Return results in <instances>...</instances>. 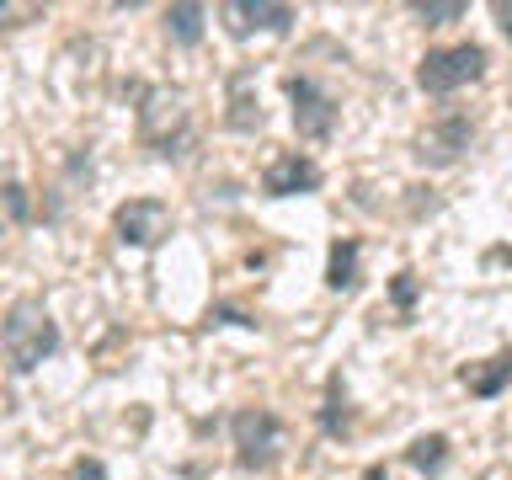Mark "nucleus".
I'll return each instance as SVG.
<instances>
[{
  "label": "nucleus",
  "mask_w": 512,
  "mask_h": 480,
  "mask_svg": "<svg viewBox=\"0 0 512 480\" xmlns=\"http://www.w3.org/2000/svg\"><path fill=\"white\" fill-rule=\"evenodd\" d=\"M459 384L475 400H496L502 390H512V347L496 352V358H486V363H464L459 368Z\"/></svg>",
  "instance_id": "9d476101"
},
{
  "label": "nucleus",
  "mask_w": 512,
  "mask_h": 480,
  "mask_svg": "<svg viewBox=\"0 0 512 480\" xmlns=\"http://www.w3.org/2000/svg\"><path fill=\"white\" fill-rule=\"evenodd\" d=\"M406 464H411V470H422V475H443V464H448V438H443V432H422V438H411Z\"/></svg>",
  "instance_id": "ddd939ff"
},
{
  "label": "nucleus",
  "mask_w": 512,
  "mask_h": 480,
  "mask_svg": "<svg viewBox=\"0 0 512 480\" xmlns=\"http://www.w3.org/2000/svg\"><path fill=\"white\" fill-rule=\"evenodd\" d=\"M496 16H502V32L512 38V6H496Z\"/></svg>",
  "instance_id": "412c9836"
},
{
  "label": "nucleus",
  "mask_w": 512,
  "mask_h": 480,
  "mask_svg": "<svg viewBox=\"0 0 512 480\" xmlns=\"http://www.w3.org/2000/svg\"><path fill=\"white\" fill-rule=\"evenodd\" d=\"M208 320H224V326L256 331V315H246V310H235V304H214V310H208Z\"/></svg>",
  "instance_id": "6ab92c4d"
},
{
  "label": "nucleus",
  "mask_w": 512,
  "mask_h": 480,
  "mask_svg": "<svg viewBox=\"0 0 512 480\" xmlns=\"http://www.w3.org/2000/svg\"><path fill=\"white\" fill-rule=\"evenodd\" d=\"M283 91H288V102H294V128H299V139L320 144V139L336 134V112H342V107H336V96H326L310 75H288Z\"/></svg>",
  "instance_id": "39448f33"
},
{
  "label": "nucleus",
  "mask_w": 512,
  "mask_h": 480,
  "mask_svg": "<svg viewBox=\"0 0 512 480\" xmlns=\"http://www.w3.org/2000/svg\"><path fill=\"white\" fill-rule=\"evenodd\" d=\"M6 214H11V224H27L32 203H27V187L22 182H6Z\"/></svg>",
  "instance_id": "a211bd4d"
},
{
  "label": "nucleus",
  "mask_w": 512,
  "mask_h": 480,
  "mask_svg": "<svg viewBox=\"0 0 512 480\" xmlns=\"http://www.w3.org/2000/svg\"><path fill=\"white\" fill-rule=\"evenodd\" d=\"M230 438H235V464L240 470H272L283 448V422L267 406H246L230 416Z\"/></svg>",
  "instance_id": "20e7f679"
},
{
  "label": "nucleus",
  "mask_w": 512,
  "mask_h": 480,
  "mask_svg": "<svg viewBox=\"0 0 512 480\" xmlns=\"http://www.w3.org/2000/svg\"><path fill=\"white\" fill-rule=\"evenodd\" d=\"M470 139H475V123L464 118V112H448V118H438L422 139H416V160L432 166V171H443V166H454V160L470 150Z\"/></svg>",
  "instance_id": "0eeeda50"
},
{
  "label": "nucleus",
  "mask_w": 512,
  "mask_h": 480,
  "mask_svg": "<svg viewBox=\"0 0 512 480\" xmlns=\"http://www.w3.org/2000/svg\"><path fill=\"white\" fill-rule=\"evenodd\" d=\"M486 75V48L480 43H454V48H427L422 64H416V86L427 96H448L459 86Z\"/></svg>",
  "instance_id": "7ed1b4c3"
},
{
  "label": "nucleus",
  "mask_w": 512,
  "mask_h": 480,
  "mask_svg": "<svg viewBox=\"0 0 512 480\" xmlns=\"http://www.w3.org/2000/svg\"><path fill=\"white\" fill-rule=\"evenodd\" d=\"M171 230V208L160 198H128L118 203V214H112V235L123 240V246H155L160 235Z\"/></svg>",
  "instance_id": "423d86ee"
},
{
  "label": "nucleus",
  "mask_w": 512,
  "mask_h": 480,
  "mask_svg": "<svg viewBox=\"0 0 512 480\" xmlns=\"http://www.w3.org/2000/svg\"><path fill=\"white\" fill-rule=\"evenodd\" d=\"M416 288H422V283H416V272H395V278H390V304H395L400 315L416 304Z\"/></svg>",
  "instance_id": "f3484780"
},
{
  "label": "nucleus",
  "mask_w": 512,
  "mask_h": 480,
  "mask_svg": "<svg viewBox=\"0 0 512 480\" xmlns=\"http://www.w3.org/2000/svg\"><path fill=\"white\" fill-rule=\"evenodd\" d=\"M70 480H107V464L102 459H75L70 464Z\"/></svg>",
  "instance_id": "aec40b11"
},
{
  "label": "nucleus",
  "mask_w": 512,
  "mask_h": 480,
  "mask_svg": "<svg viewBox=\"0 0 512 480\" xmlns=\"http://www.w3.org/2000/svg\"><path fill=\"white\" fill-rule=\"evenodd\" d=\"M59 352V326H54V315L43 310V299H16L11 310H6V363H11V374L22 379L32 374L43 358H54Z\"/></svg>",
  "instance_id": "f257e3e1"
},
{
  "label": "nucleus",
  "mask_w": 512,
  "mask_h": 480,
  "mask_svg": "<svg viewBox=\"0 0 512 480\" xmlns=\"http://www.w3.org/2000/svg\"><path fill=\"white\" fill-rule=\"evenodd\" d=\"M219 16L235 38H251V32H288L299 22L294 6H272V0H224Z\"/></svg>",
  "instance_id": "6e6552de"
},
{
  "label": "nucleus",
  "mask_w": 512,
  "mask_h": 480,
  "mask_svg": "<svg viewBox=\"0 0 512 480\" xmlns=\"http://www.w3.org/2000/svg\"><path fill=\"white\" fill-rule=\"evenodd\" d=\"M320 432H326V438H342V432H347V390H342V379H331V384H326V406H320Z\"/></svg>",
  "instance_id": "2eb2a0df"
},
{
  "label": "nucleus",
  "mask_w": 512,
  "mask_h": 480,
  "mask_svg": "<svg viewBox=\"0 0 512 480\" xmlns=\"http://www.w3.org/2000/svg\"><path fill=\"white\" fill-rule=\"evenodd\" d=\"M235 128V134H256L262 128V102H256V75L251 70H240L230 80V118H224Z\"/></svg>",
  "instance_id": "f8f14e48"
},
{
  "label": "nucleus",
  "mask_w": 512,
  "mask_h": 480,
  "mask_svg": "<svg viewBox=\"0 0 512 480\" xmlns=\"http://www.w3.org/2000/svg\"><path fill=\"white\" fill-rule=\"evenodd\" d=\"M363 480H384V464H368V470H363Z\"/></svg>",
  "instance_id": "4be33fe9"
},
{
  "label": "nucleus",
  "mask_w": 512,
  "mask_h": 480,
  "mask_svg": "<svg viewBox=\"0 0 512 480\" xmlns=\"http://www.w3.org/2000/svg\"><path fill=\"white\" fill-rule=\"evenodd\" d=\"M203 6H171L166 11V32H171V43H182V48H192V43H203Z\"/></svg>",
  "instance_id": "4468645a"
},
{
  "label": "nucleus",
  "mask_w": 512,
  "mask_h": 480,
  "mask_svg": "<svg viewBox=\"0 0 512 480\" xmlns=\"http://www.w3.org/2000/svg\"><path fill=\"white\" fill-rule=\"evenodd\" d=\"M363 240L358 235H342V240H331V256H326V288L331 294H352V288L363 283Z\"/></svg>",
  "instance_id": "9b49d317"
},
{
  "label": "nucleus",
  "mask_w": 512,
  "mask_h": 480,
  "mask_svg": "<svg viewBox=\"0 0 512 480\" xmlns=\"http://www.w3.org/2000/svg\"><path fill=\"white\" fill-rule=\"evenodd\" d=\"M262 192L267 198H304V192H320V166L310 155L288 150V155H278L262 171Z\"/></svg>",
  "instance_id": "1a4fd4ad"
},
{
  "label": "nucleus",
  "mask_w": 512,
  "mask_h": 480,
  "mask_svg": "<svg viewBox=\"0 0 512 480\" xmlns=\"http://www.w3.org/2000/svg\"><path fill=\"white\" fill-rule=\"evenodd\" d=\"M139 139L150 144L155 155H187L192 144V118H187V102L182 91H166V86H150L139 91Z\"/></svg>",
  "instance_id": "f03ea898"
},
{
  "label": "nucleus",
  "mask_w": 512,
  "mask_h": 480,
  "mask_svg": "<svg viewBox=\"0 0 512 480\" xmlns=\"http://www.w3.org/2000/svg\"><path fill=\"white\" fill-rule=\"evenodd\" d=\"M411 11L422 16L427 27H448V22H459L470 6H464V0H411Z\"/></svg>",
  "instance_id": "dca6fc26"
}]
</instances>
